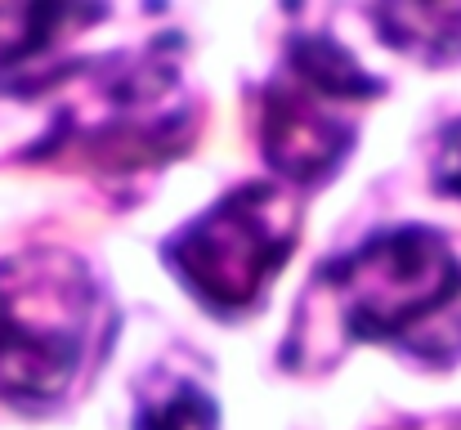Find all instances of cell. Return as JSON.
<instances>
[{"instance_id": "52a82bcc", "label": "cell", "mask_w": 461, "mask_h": 430, "mask_svg": "<svg viewBox=\"0 0 461 430\" xmlns=\"http://www.w3.org/2000/svg\"><path fill=\"white\" fill-rule=\"evenodd\" d=\"M430 170H435V188L461 202V117L439 131V140H435V166Z\"/></svg>"}, {"instance_id": "7a4b0ae2", "label": "cell", "mask_w": 461, "mask_h": 430, "mask_svg": "<svg viewBox=\"0 0 461 430\" xmlns=\"http://www.w3.org/2000/svg\"><path fill=\"white\" fill-rule=\"evenodd\" d=\"M313 287L327 300V318L354 341H390L426 354L430 332L461 323L457 252L421 224L372 233L340 261L322 265Z\"/></svg>"}, {"instance_id": "6da1fadb", "label": "cell", "mask_w": 461, "mask_h": 430, "mask_svg": "<svg viewBox=\"0 0 461 430\" xmlns=\"http://www.w3.org/2000/svg\"><path fill=\"white\" fill-rule=\"evenodd\" d=\"M108 296L95 270L63 247L0 261V399L14 408L63 404L108 341Z\"/></svg>"}, {"instance_id": "5b68a950", "label": "cell", "mask_w": 461, "mask_h": 430, "mask_svg": "<svg viewBox=\"0 0 461 430\" xmlns=\"http://www.w3.org/2000/svg\"><path fill=\"white\" fill-rule=\"evenodd\" d=\"M381 41L421 59L448 63L461 59V5H376L367 9Z\"/></svg>"}, {"instance_id": "3957f363", "label": "cell", "mask_w": 461, "mask_h": 430, "mask_svg": "<svg viewBox=\"0 0 461 430\" xmlns=\"http://www.w3.org/2000/svg\"><path fill=\"white\" fill-rule=\"evenodd\" d=\"M385 86L331 36L301 32L260 90V152L287 184H322Z\"/></svg>"}, {"instance_id": "8992f818", "label": "cell", "mask_w": 461, "mask_h": 430, "mask_svg": "<svg viewBox=\"0 0 461 430\" xmlns=\"http://www.w3.org/2000/svg\"><path fill=\"white\" fill-rule=\"evenodd\" d=\"M135 430H220V408L188 372L153 368L135 395Z\"/></svg>"}, {"instance_id": "277c9868", "label": "cell", "mask_w": 461, "mask_h": 430, "mask_svg": "<svg viewBox=\"0 0 461 430\" xmlns=\"http://www.w3.org/2000/svg\"><path fill=\"white\" fill-rule=\"evenodd\" d=\"M301 238V202L292 184L251 179L211 211L166 238L161 256L175 279L215 314L251 309Z\"/></svg>"}]
</instances>
